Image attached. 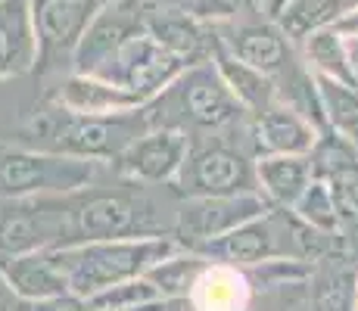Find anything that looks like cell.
I'll use <instances>...</instances> for the list:
<instances>
[{"label":"cell","mask_w":358,"mask_h":311,"mask_svg":"<svg viewBox=\"0 0 358 311\" xmlns=\"http://www.w3.org/2000/svg\"><path fill=\"white\" fill-rule=\"evenodd\" d=\"M143 131H150L147 106L115 115H81L53 103L50 109L34 115V122L25 128L22 143L34 150H47V153L113 162Z\"/></svg>","instance_id":"6da1fadb"},{"label":"cell","mask_w":358,"mask_h":311,"mask_svg":"<svg viewBox=\"0 0 358 311\" xmlns=\"http://www.w3.org/2000/svg\"><path fill=\"white\" fill-rule=\"evenodd\" d=\"M100 187L97 181L72 193H59V246H78L91 240L143 237L162 233L153 224V205L143 199V184ZM57 246V249H59Z\"/></svg>","instance_id":"7a4b0ae2"},{"label":"cell","mask_w":358,"mask_h":311,"mask_svg":"<svg viewBox=\"0 0 358 311\" xmlns=\"http://www.w3.org/2000/svg\"><path fill=\"white\" fill-rule=\"evenodd\" d=\"M324 237L327 233H318L315 227L302 224L290 209L268 205L262 215L243 221V224L209 240V243L196 246L194 252L206 255L209 261H222V265L243 271V268H252L259 261H271V259L308 261L315 255H321Z\"/></svg>","instance_id":"3957f363"},{"label":"cell","mask_w":358,"mask_h":311,"mask_svg":"<svg viewBox=\"0 0 358 311\" xmlns=\"http://www.w3.org/2000/svg\"><path fill=\"white\" fill-rule=\"evenodd\" d=\"M178 243L169 233H143V237H115V240H91L78 246H59V265L66 271L69 289L85 299L113 287L119 280L143 277L150 268Z\"/></svg>","instance_id":"277c9868"},{"label":"cell","mask_w":358,"mask_h":311,"mask_svg":"<svg viewBox=\"0 0 358 311\" xmlns=\"http://www.w3.org/2000/svg\"><path fill=\"white\" fill-rule=\"evenodd\" d=\"M150 115V128H199L224 131L240 124L243 106L234 100L212 59L187 66L169 87H162L153 100L143 103Z\"/></svg>","instance_id":"5b68a950"},{"label":"cell","mask_w":358,"mask_h":311,"mask_svg":"<svg viewBox=\"0 0 358 311\" xmlns=\"http://www.w3.org/2000/svg\"><path fill=\"white\" fill-rule=\"evenodd\" d=\"M97 159H78L63 153H47L34 147H6L0 143V199L25 196H59L100 178Z\"/></svg>","instance_id":"8992f818"},{"label":"cell","mask_w":358,"mask_h":311,"mask_svg":"<svg viewBox=\"0 0 358 311\" xmlns=\"http://www.w3.org/2000/svg\"><path fill=\"white\" fill-rule=\"evenodd\" d=\"M224 47L246 66L259 68V72L271 75L280 87H302L312 81V72L299 75L296 68V47L284 38V31L274 25L271 16H246V19H234V22H218L212 25Z\"/></svg>","instance_id":"52a82bcc"},{"label":"cell","mask_w":358,"mask_h":311,"mask_svg":"<svg viewBox=\"0 0 358 311\" xmlns=\"http://www.w3.org/2000/svg\"><path fill=\"white\" fill-rule=\"evenodd\" d=\"M109 0H29L38 59L31 72L50 75L72 62V50L85 34L87 22Z\"/></svg>","instance_id":"ba28073f"},{"label":"cell","mask_w":358,"mask_h":311,"mask_svg":"<svg viewBox=\"0 0 358 311\" xmlns=\"http://www.w3.org/2000/svg\"><path fill=\"white\" fill-rule=\"evenodd\" d=\"M268 205L271 203L259 190L224 193V196H187L171 221V240L184 249H196L234 231L243 221L262 215Z\"/></svg>","instance_id":"9c48e42d"},{"label":"cell","mask_w":358,"mask_h":311,"mask_svg":"<svg viewBox=\"0 0 358 311\" xmlns=\"http://www.w3.org/2000/svg\"><path fill=\"white\" fill-rule=\"evenodd\" d=\"M178 196H224V193H250L256 187L252 159L228 143H209L194 150L184 159L181 171L171 181Z\"/></svg>","instance_id":"30bf717a"},{"label":"cell","mask_w":358,"mask_h":311,"mask_svg":"<svg viewBox=\"0 0 358 311\" xmlns=\"http://www.w3.org/2000/svg\"><path fill=\"white\" fill-rule=\"evenodd\" d=\"M147 0H109L106 6H100L97 16L87 22L85 34L75 44L69 72L97 75L122 44H128L134 34L147 31Z\"/></svg>","instance_id":"8fae6325"},{"label":"cell","mask_w":358,"mask_h":311,"mask_svg":"<svg viewBox=\"0 0 358 311\" xmlns=\"http://www.w3.org/2000/svg\"><path fill=\"white\" fill-rule=\"evenodd\" d=\"M187 68V62L169 53L162 44H156L147 31L134 34L128 44L115 50V57L100 68V78L113 81V85L125 87V91L137 94L143 103L153 100L162 87H169L178 75Z\"/></svg>","instance_id":"7c38bea8"},{"label":"cell","mask_w":358,"mask_h":311,"mask_svg":"<svg viewBox=\"0 0 358 311\" xmlns=\"http://www.w3.org/2000/svg\"><path fill=\"white\" fill-rule=\"evenodd\" d=\"M190 153V134L181 128H150L113 159L125 181L156 187L171 184Z\"/></svg>","instance_id":"4fadbf2b"},{"label":"cell","mask_w":358,"mask_h":311,"mask_svg":"<svg viewBox=\"0 0 358 311\" xmlns=\"http://www.w3.org/2000/svg\"><path fill=\"white\" fill-rule=\"evenodd\" d=\"M321 143V128L290 103L278 100L252 115L256 156H312Z\"/></svg>","instance_id":"5bb4252c"},{"label":"cell","mask_w":358,"mask_h":311,"mask_svg":"<svg viewBox=\"0 0 358 311\" xmlns=\"http://www.w3.org/2000/svg\"><path fill=\"white\" fill-rule=\"evenodd\" d=\"M147 34L162 44L169 53L184 59L187 66L212 57L215 29L190 13V6H150L147 10Z\"/></svg>","instance_id":"9a60e30c"},{"label":"cell","mask_w":358,"mask_h":311,"mask_svg":"<svg viewBox=\"0 0 358 311\" xmlns=\"http://www.w3.org/2000/svg\"><path fill=\"white\" fill-rule=\"evenodd\" d=\"M0 274L19 299H47V296L69 293V280L63 265H59L57 249L0 255Z\"/></svg>","instance_id":"2e32d148"},{"label":"cell","mask_w":358,"mask_h":311,"mask_svg":"<svg viewBox=\"0 0 358 311\" xmlns=\"http://www.w3.org/2000/svg\"><path fill=\"white\" fill-rule=\"evenodd\" d=\"M53 103L81 115H115V113H128V109L143 106V100L137 94L100 78V75H81V72L66 75L63 85L53 94Z\"/></svg>","instance_id":"e0dca14e"},{"label":"cell","mask_w":358,"mask_h":311,"mask_svg":"<svg viewBox=\"0 0 358 311\" xmlns=\"http://www.w3.org/2000/svg\"><path fill=\"white\" fill-rule=\"evenodd\" d=\"M38 59L29 0H0V78L31 72Z\"/></svg>","instance_id":"ac0fdd59"},{"label":"cell","mask_w":358,"mask_h":311,"mask_svg":"<svg viewBox=\"0 0 358 311\" xmlns=\"http://www.w3.org/2000/svg\"><path fill=\"white\" fill-rule=\"evenodd\" d=\"M209 59H212V66L218 68L222 81L228 85V91L234 94V100L243 106L246 115H259L262 109H268L271 103L280 100L278 81H274L271 75H265V72H259V68L240 62L228 47L218 41V34H215V44H212Z\"/></svg>","instance_id":"d6986e66"},{"label":"cell","mask_w":358,"mask_h":311,"mask_svg":"<svg viewBox=\"0 0 358 311\" xmlns=\"http://www.w3.org/2000/svg\"><path fill=\"white\" fill-rule=\"evenodd\" d=\"M256 187L271 205L290 209L315 178L312 156H256Z\"/></svg>","instance_id":"ffe728a7"},{"label":"cell","mask_w":358,"mask_h":311,"mask_svg":"<svg viewBox=\"0 0 358 311\" xmlns=\"http://www.w3.org/2000/svg\"><path fill=\"white\" fill-rule=\"evenodd\" d=\"M246 302H250L246 274L222 261H209L187 296V305L194 311H246Z\"/></svg>","instance_id":"44dd1931"},{"label":"cell","mask_w":358,"mask_h":311,"mask_svg":"<svg viewBox=\"0 0 358 311\" xmlns=\"http://www.w3.org/2000/svg\"><path fill=\"white\" fill-rule=\"evenodd\" d=\"M355 0H280L271 19L293 47H299L315 31L330 29Z\"/></svg>","instance_id":"7402d4cb"},{"label":"cell","mask_w":358,"mask_h":311,"mask_svg":"<svg viewBox=\"0 0 358 311\" xmlns=\"http://www.w3.org/2000/svg\"><path fill=\"white\" fill-rule=\"evenodd\" d=\"M315 175L327 181L340 218L358 221V153L355 150L343 140L340 147H327L324 153L315 159Z\"/></svg>","instance_id":"603a6c76"},{"label":"cell","mask_w":358,"mask_h":311,"mask_svg":"<svg viewBox=\"0 0 358 311\" xmlns=\"http://www.w3.org/2000/svg\"><path fill=\"white\" fill-rule=\"evenodd\" d=\"M312 78H315V94H318L321 119L343 143H349L358 153V87L315 72Z\"/></svg>","instance_id":"cb8c5ba5"},{"label":"cell","mask_w":358,"mask_h":311,"mask_svg":"<svg viewBox=\"0 0 358 311\" xmlns=\"http://www.w3.org/2000/svg\"><path fill=\"white\" fill-rule=\"evenodd\" d=\"M299 50H302V59H306L308 72L327 75V78H336V81H343V85L358 87L355 62L349 57V41L343 38L334 25L315 31L312 38H306L299 44Z\"/></svg>","instance_id":"d4e9b609"},{"label":"cell","mask_w":358,"mask_h":311,"mask_svg":"<svg viewBox=\"0 0 358 311\" xmlns=\"http://www.w3.org/2000/svg\"><path fill=\"white\" fill-rule=\"evenodd\" d=\"M209 259L206 255L194 252V249H184L178 246L175 252H169L165 259H159L153 268H150L143 277L153 283L159 289L162 299H171V302H187L190 289H194L196 277L206 271Z\"/></svg>","instance_id":"484cf974"},{"label":"cell","mask_w":358,"mask_h":311,"mask_svg":"<svg viewBox=\"0 0 358 311\" xmlns=\"http://www.w3.org/2000/svg\"><path fill=\"white\" fill-rule=\"evenodd\" d=\"M290 212L296 218L302 221V224L315 227L318 233H336V227H340V212H336V203L334 196H330V187L324 178L315 175L312 181H308V187L302 190V196L296 199V203L290 205Z\"/></svg>","instance_id":"4316f807"},{"label":"cell","mask_w":358,"mask_h":311,"mask_svg":"<svg viewBox=\"0 0 358 311\" xmlns=\"http://www.w3.org/2000/svg\"><path fill=\"white\" fill-rule=\"evenodd\" d=\"M159 299H162L159 289L147 277H131V280H119V283H113V287L94 293L87 302H91L94 311H134V308L159 302Z\"/></svg>","instance_id":"83f0119b"},{"label":"cell","mask_w":358,"mask_h":311,"mask_svg":"<svg viewBox=\"0 0 358 311\" xmlns=\"http://www.w3.org/2000/svg\"><path fill=\"white\" fill-rule=\"evenodd\" d=\"M190 13L199 16L203 22L218 25V22H234V19L246 16H268V0H194Z\"/></svg>","instance_id":"f1b7e54d"},{"label":"cell","mask_w":358,"mask_h":311,"mask_svg":"<svg viewBox=\"0 0 358 311\" xmlns=\"http://www.w3.org/2000/svg\"><path fill=\"white\" fill-rule=\"evenodd\" d=\"M16 311H94L91 302L78 293H57V296H47V299H19Z\"/></svg>","instance_id":"f546056e"},{"label":"cell","mask_w":358,"mask_h":311,"mask_svg":"<svg viewBox=\"0 0 358 311\" xmlns=\"http://www.w3.org/2000/svg\"><path fill=\"white\" fill-rule=\"evenodd\" d=\"M334 29L340 31L346 41H358V0H355L352 6H349L346 13H343L340 19H336V22H334Z\"/></svg>","instance_id":"4dcf8cb0"},{"label":"cell","mask_w":358,"mask_h":311,"mask_svg":"<svg viewBox=\"0 0 358 311\" xmlns=\"http://www.w3.org/2000/svg\"><path fill=\"white\" fill-rule=\"evenodd\" d=\"M16 308H19V296L13 293V287L0 274V311H16Z\"/></svg>","instance_id":"1f68e13d"},{"label":"cell","mask_w":358,"mask_h":311,"mask_svg":"<svg viewBox=\"0 0 358 311\" xmlns=\"http://www.w3.org/2000/svg\"><path fill=\"white\" fill-rule=\"evenodd\" d=\"M147 3L150 6H162V10H165V6H190L194 0H147Z\"/></svg>","instance_id":"d6a6232c"},{"label":"cell","mask_w":358,"mask_h":311,"mask_svg":"<svg viewBox=\"0 0 358 311\" xmlns=\"http://www.w3.org/2000/svg\"><path fill=\"white\" fill-rule=\"evenodd\" d=\"M278 3H280V0H268V16L274 13V6H278Z\"/></svg>","instance_id":"836d02e7"},{"label":"cell","mask_w":358,"mask_h":311,"mask_svg":"<svg viewBox=\"0 0 358 311\" xmlns=\"http://www.w3.org/2000/svg\"><path fill=\"white\" fill-rule=\"evenodd\" d=\"M355 311H358V280H355Z\"/></svg>","instance_id":"e575fe53"},{"label":"cell","mask_w":358,"mask_h":311,"mask_svg":"<svg viewBox=\"0 0 358 311\" xmlns=\"http://www.w3.org/2000/svg\"><path fill=\"white\" fill-rule=\"evenodd\" d=\"M178 305H181V302H178ZM178 305H171V308H169V311H175V308H178Z\"/></svg>","instance_id":"d590c367"}]
</instances>
